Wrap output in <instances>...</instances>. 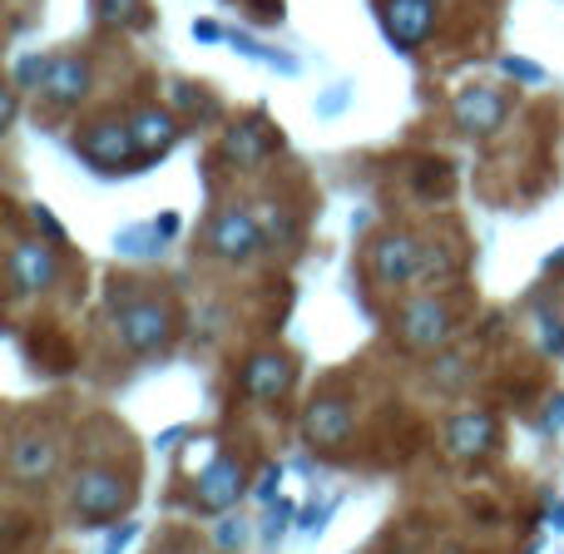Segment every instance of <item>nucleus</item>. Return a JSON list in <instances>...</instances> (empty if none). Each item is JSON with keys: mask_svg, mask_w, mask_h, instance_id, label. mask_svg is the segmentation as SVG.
<instances>
[{"mask_svg": "<svg viewBox=\"0 0 564 554\" xmlns=\"http://www.w3.org/2000/svg\"><path fill=\"white\" fill-rule=\"evenodd\" d=\"M75 149L95 169H105V174H115V169H124V164H134V159H139L134 129L119 124V119H99V124H89L85 134L75 139Z\"/></svg>", "mask_w": 564, "mask_h": 554, "instance_id": "20e7f679", "label": "nucleus"}, {"mask_svg": "<svg viewBox=\"0 0 564 554\" xmlns=\"http://www.w3.org/2000/svg\"><path fill=\"white\" fill-rule=\"evenodd\" d=\"M496 441H500V426L490 411H460L446 426V446H451V456H460V460H476V456H486V450H496Z\"/></svg>", "mask_w": 564, "mask_h": 554, "instance_id": "1a4fd4ad", "label": "nucleus"}, {"mask_svg": "<svg viewBox=\"0 0 564 554\" xmlns=\"http://www.w3.org/2000/svg\"><path fill=\"white\" fill-rule=\"evenodd\" d=\"M50 65H55V59H45V55L20 59V65H15V85L20 89H40V85H45V75H50Z\"/></svg>", "mask_w": 564, "mask_h": 554, "instance_id": "6ab92c4d", "label": "nucleus"}, {"mask_svg": "<svg viewBox=\"0 0 564 554\" xmlns=\"http://www.w3.org/2000/svg\"><path fill=\"white\" fill-rule=\"evenodd\" d=\"M35 95L45 99V105H55V109L79 105V99L89 95V59L85 55H55V65H50L45 85H40Z\"/></svg>", "mask_w": 564, "mask_h": 554, "instance_id": "9d476101", "label": "nucleus"}, {"mask_svg": "<svg viewBox=\"0 0 564 554\" xmlns=\"http://www.w3.org/2000/svg\"><path fill=\"white\" fill-rule=\"evenodd\" d=\"M115 327L129 351L149 357V351H164L169 341H174V312H169V302L139 297V302H129V307H119Z\"/></svg>", "mask_w": 564, "mask_h": 554, "instance_id": "f257e3e1", "label": "nucleus"}, {"mask_svg": "<svg viewBox=\"0 0 564 554\" xmlns=\"http://www.w3.org/2000/svg\"><path fill=\"white\" fill-rule=\"evenodd\" d=\"M451 332H456V317H451V307L441 297H416L397 317V337L416 351H431V347H441V341H451Z\"/></svg>", "mask_w": 564, "mask_h": 554, "instance_id": "39448f33", "label": "nucleus"}, {"mask_svg": "<svg viewBox=\"0 0 564 554\" xmlns=\"http://www.w3.org/2000/svg\"><path fill=\"white\" fill-rule=\"evenodd\" d=\"M292 377H297V371H292V361L282 357V351H258V357L243 367L238 387H243V397H253V401H278L292 391Z\"/></svg>", "mask_w": 564, "mask_h": 554, "instance_id": "6e6552de", "label": "nucleus"}, {"mask_svg": "<svg viewBox=\"0 0 564 554\" xmlns=\"http://www.w3.org/2000/svg\"><path fill=\"white\" fill-rule=\"evenodd\" d=\"M371 278L377 287H406L421 278V243L411 233H387L371 243Z\"/></svg>", "mask_w": 564, "mask_h": 554, "instance_id": "423d86ee", "label": "nucleus"}, {"mask_svg": "<svg viewBox=\"0 0 564 554\" xmlns=\"http://www.w3.org/2000/svg\"><path fill=\"white\" fill-rule=\"evenodd\" d=\"M154 228H159L164 238H174V233H178V218H174V214H164V218H154Z\"/></svg>", "mask_w": 564, "mask_h": 554, "instance_id": "a878e982", "label": "nucleus"}, {"mask_svg": "<svg viewBox=\"0 0 564 554\" xmlns=\"http://www.w3.org/2000/svg\"><path fill=\"white\" fill-rule=\"evenodd\" d=\"M129 129H134V144H139V159H159V154H169L174 149V139H178V124H174V115L169 109H139L134 119H129Z\"/></svg>", "mask_w": 564, "mask_h": 554, "instance_id": "2eb2a0df", "label": "nucleus"}, {"mask_svg": "<svg viewBox=\"0 0 564 554\" xmlns=\"http://www.w3.org/2000/svg\"><path fill=\"white\" fill-rule=\"evenodd\" d=\"M278 486H282V470H278V466H268V470H263V480H258V496L273 500V496H278Z\"/></svg>", "mask_w": 564, "mask_h": 554, "instance_id": "4be33fe9", "label": "nucleus"}, {"mask_svg": "<svg viewBox=\"0 0 564 554\" xmlns=\"http://www.w3.org/2000/svg\"><path fill=\"white\" fill-rule=\"evenodd\" d=\"M506 69H510V75H520V79H545L535 65H525V59H506Z\"/></svg>", "mask_w": 564, "mask_h": 554, "instance_id": "b1692460", "label": "nucleus"}, {"mask_svg": "<svg viewBox=\"0 0 564 554\" xmlns=\"http://www.w3.org/2000/svg\"><path fill=\"white\" fill-rule=\"evenodd\" d=\"M288 515H292V506H288V500H278V510H273V515H268V530H263V540H268V545H273V540L282 535V525H288Z\"/></svg>", "mask_w": 564, "mask_h": 554, "instance_id": "412c9836", "label": "nucleus"}, {"mask_svg": "<svg viewBox=\"0 0 564 554\" xmlns=\"http://www.w3.org/2000/svg\"><path fill=\"white\" fill-rule=\"evenodd\" d=\"M506 95L500 89H466V95L456 99V124L466 129V134H496L500 124H506Z\"/></svg>", "mask_w": 564, "mask_h": 554, "instance_id": "f8f14e48", "label": "nucleus"}, {"mask_svg": "<svg viewBox=\"0 0 564 554\" xmlns=\"http://www.w3.org/2000/svg\"><path fill=\"white\" fill-rule=\"evenodd\" d=\"M302 431H307L312 446H341V441L351 436V406L347 401H337V397H317L307 406Z\"/></svg>", "mask_w": 564, "mask_h": 554, "instance_id": "ddd939ff", "label": "nucleus"}, {"mask_svg": "<svg viewBox=\"0 0 564 554\" xmlns=\"http://www.w3.org/2000/svg\"><path fill=\"white\" fill-rule=\"evenodd\" d=\"M69 500H75V515L79 520H115L119 510H129L134 486H129V480H119L115 470H105V466H89V470H79V476H75Z\"/></svg>", "mask_w": 564, "mask_h": 554, "instance_id": "f03ea898", "label": "nucleus"}, {"mask_svg": "<svg viewBox=\"0 0 564 554\" xmlns=\"http://www.w3.org/2000/svg\"><path fill=\"white\" fill-rule=\"evenodd\" d=\"M238 496H243V466L228 456H214V466L198 476V510H228Z\"/></svg>", "mask_w": 564, "mask_h": 554, "instance_id": "4468645a", "label": "nucleus"}, {"mask_svg": "<svg viewBox=\"0 0 564 554\" xmlns=\"http://www.w3.org/2000/svg\"><path fill=\"white\" fill-rule=\"evenodd\" d=\"M10 470H15L20 480H40L55 470V446H50L45 436H25L10 446Z\"/></svg>", "mask_w": 564, "mask_h": 554, "instance_id": "f3484780", "label": "nucleus"}, {"mask_svg": "<svg viewBox=\"0 0 564 554\" xmlns=\"http://www.w3.org/2000/svg\"><path fill=\"white\" fill-rule=\"evenodd\" d=\"M95 10H99V20H105V25H129V30L149 25V6H144V0H95Z\"/></svg>", "mask_w": 564, "mask_h": 554, "instance_id": "a211bd4d", "label": "nucleus"}, {"mask_svg": "<svg viewBox=\"0 0 564 554\" xmlns=\"http://www.w3.org/2000/svg\"><path fill=\"white\" fill-rule=\"evenodd\" d=\"M208 248H214L224 263H253L268 248V233L248 208H224V214L214 218V228H208Z\"/></svg>", "mask_w": 564, "mask_h": 554, "instance_id": "7ed1b4c3", "label": "nucleus"}, {"mask_svg": "<svg viewBox=\"0 0 564 554\" xmlns=\"http://www.w3.org/2000/svg\"><path fill=\"white\" fill-rule=\"evenodd\" d=\"M30 224H35V228H40V233H45V238H50V243H65V228H59V224H55V218H50V214H45V208H40V204H35V208H30Z\"/></svg>", "mask_w": 564, "mask_h": 554, "instance_id": "aec40b11", "label": "nucleus"}, {"mask_svg": "<svg viewBox=\"0 0 564 554\" xmlns=\"http://www.w3.org/2000/svg\"><path fill=\"white\" fill-rule=\"evenodd\" d=\"M129 540H134V525L115 530V535H109V540H105V550H109V554H119V550H124V545H129Z\"/></svg>", "mask_w": 564, "mask_h": 554, "instance_id": "5701e85b", "label": "nucleus"}, {"mask_svg": "<svg viewBox=\"0 0 564 554\" xmlns=\"http://www.w3.org/2000/svg\"><path fill=\"white\" fill-rule=\"evenodd\" d=\"M381 20H387V35L397 50H421L436 30V0H387L381 6Z\"/></svg>", "mask_w": 564, "mask_h": 554, "instance_id": "0eeeda50", "label": "nucleus"}, {"mask_svg": "<svg viewBox=\"0 0 564 554\" xmlns=\"http://www.w3.org/2000/svg\"><path fill=\"white\" fill-rule=\"evenodd\" d=\"M59 278L55 248L45 243H15L10 248V287L15 292H45Z\"/></svg>", "mask_w": 564, "mask_h": 554, "instance_id": "9b49d317", "label": "nucleus"}, {"mask_svg": "<svg viewBox=\"0 0 564 554\" xmlns=\"http://www.w3.org/2000/svg\"><path fill=\"white\" fill-rule=\"evenodd\" d=\"M218 545H224V550L243 545V530H234V525H228V530H218Z\"/></svg>", "mask_w": 564, "mask_h": 554, "instance_id": "393cba45", "label": "nucleus"}, {"mask_svg": "<svg viewBox=\"0 0 564 554\" xmlns=\"http://www.w3.org/2000/svg\"><path fill=\"white\" fill-rule=\"evenodd\" d=\"M278 144H282V139L263 124V119H248V124H238L234 134H228V144H224V149H228V159H234V164L253 169V164H263V159L273 154Z\"/></svg>", "mask_w": 564, "mask_h": 554, "instance_id": "dca6fc26", "label": "nucleus"}, {"mask_svg": "<svg viewBox=\"0 0 564 554\" xmlns=\"http://www.w3.org/2000/svg\"><path fill=\"white\" fill-rule=\"evenodd\" d=\"M555 520H560V525H555V530H564V506H555Z\"/></svg>", "mask_w": 564, "mask_h": 554, "instance_id": "bb28decb", "label": "nucleus"}]
</instances>
